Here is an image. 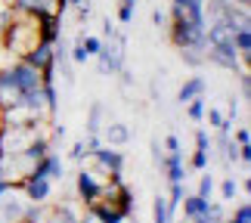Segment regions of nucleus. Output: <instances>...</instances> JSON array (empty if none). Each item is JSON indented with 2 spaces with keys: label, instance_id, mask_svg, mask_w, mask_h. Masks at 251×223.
<instances>
[{
  "label": "nucleus",
  "instance_id": "28",
  "mask_svg": "<svg viewBox=\"0 0 251 223\" xmlns=\"http://www.w3.org/2000/svg\"><path fill=\"white\" fill-rule=\"evenodd\" d=\"M165 155H183V149H180V137H177V133H168V137H165Z\"/></svg>",
  "mask_w": 251,
  "mask_h": 223
},
{
  "label": "nucleus",
  "instance_id": "29",
  "mask_svg": "<svg viewBox=\"0 0 251 223\" xmlns=\"http://www.w3.org/2000/svg\"><path fill=\"white\" fill-rule=\"evenodd\" d=\"M69 6H75V13H78V22H84V19L90 16V3H87V0H69Z\"/></svg>",
  "mask_w": 251,
  "mask_h": 223
},
{
  "label": "nucleus",
  "instance_id": "4",
  "mask_svg": "<svg viewBox=\"0 0 251 223\" xmlns=\"http://www.w3.org/2000/svg\"><path fill=\"white\" fill-rule=\"evenodd\" d=\"M6 77H9V84H13L19 93H28V90H34V87H41V72H37L34 65H28L25 59H16L13 65H9Z\"/></svg>",
  "mask_w": 251,
  "mask_h": 223
},
{
  "label": "nucleus",
  "instance_id": "14",
  "mask_svg": "<svg viewBox=\"0 0 251 223\" xmlns=\"http://www.w3.org/2000/svg\"><path fill=\"white\" fill-rule=\"evenodd\" d=\"M180 205H183V217H186V220H196L199 214H205V211H208L211 198H201L199 192H196V196H183Z\"/></svg>",
  "mask_w": 251,
  "mask_h": 223
},
{
  "label": "nucleus",
  "instance_id": "35",
  "mask_svg": "<svg viewBox=\"0 0 251 223\" xmlns=\"http://www.w3.org/2000/svg\"><path fill=\"white\" fill-rule=\"evenodd\" d=\"M152 158H155V164H161V158H165V152H161V143L152 140Z\"/></svg>",
  "mask_w": 251,
  "mask_h": 223
},
{
  "label": "nucleus",
  "instance_id": "25",
  "mask_svg": "<svg viewBox=\"0 0 251 223\" xmlns=\"http://www.w3.org/2000/svg\"><path fill=\"white\" fill-rule=\"evenodd\" d=\"M226 223H251V205H248V201H242V205L236 208V214L229 217Z\"/></svg>",
  "mask_w": 251,
  "mask_h": 223
},
{
  "label": "nucleus",
  "instance_id": "33",
  "mask_svg": "<svg viewBox=\"0 0 251 223\" xmlns=\"http://www.w3.org/2000/svg\"><path fill=\"white\" fill-rule=\"evenodd\" d=\"M9 9H13V6H0V37H3V31H6V22H9Z\"/></svg>",
  "mask_w": 251,
  "mask_h": 223
},
{
  "label": "nucleus",
  "instance_id": "30",
  "mask_svg": "<svg viewBox=\"0 0 251 223\" xmlns=\"http://www.w3.org/2000/svg\"><path fill=\"white\" fill-rule=\"evenodd\" d=\"M81 37L84 34H78V41H75V47H72V62H87V53H84V44H81Z\"/></svg>",
  "mask_w": 251,
  "mask_h": 223
},
{
  "label": "nucleus",
  "instance_id": "41",
  "mask_svg": "<svg viewBox=\"0 0 251 223\" xmlns=\"http://www.w3.org/2000/svg\"><path fill=\"white\" fill-rule=\"evenodd\" d=\"M226 3H229V0H226Z\"/></svg>",
  "mask_w": 251,
  "mask_h": 223
},
{
  "label": "nucleus",
  "instance_id": "6",
  "mask_svg": "<svg viewBox=\"0 0 251 223\" xmlns=\"http://www.w3.org/2000/svg\"><path fill=\"white\" fill-rule=\"evenodd\" d=\"M78 192H81V198H84V205L90 208L96 198L105 192V183H100L96 180V173L90 171V168H81L78 171Z\"/></svg>",
  "mask_w": 251,
  "mask_h": 223
},
{
  "label": "nucleus",
  "instance_id": "12",
  "mask_svg": "<svg viewBox=\"0 0 251 223\" xmlns=\"http://www.w3.org/2000/svg\"><path fill=\"white\" fill-rule=\"evenodd\" d=\"M102 140L109 143V146H127L130 143V130H127V124H121V121H109L105 124V130H102Z\"/></svg>",
  "mask_w": 251,
  "mask_h": 223
},
{
  "label": "nucleus",
  "instance_id": "24",
  "mask_svg": "<svg viewBox=\"0 0 251 223\" xmlns=\"http://www.w3.org/2000/svg\"><path fill=\"white\" fill-rule=\"evenodd\" d=\"M208 152H211V149H199V146H196V155H192L189 168H192V171H205V168H208Z\"/></svg>",
  "mask_w": 251,
  "mask_h": 223
},
{
  "label": "nucleus",
  "instance_id": "38",
  "mask_svg": "<svg viewBox=\"0 0 251 223\" xmlns=\"http://www.w3.org/2000/svg\"><path fill=\"white\" fill-rule=\"evenodd\" d=\"M102 31H105V37H109V34L115 31V25H112V19H102Z\"/></svg>",
  "mask_w": 251,
  "mask_h": 223
},
{
  "label": "nucleus",
  "instance_id": "13",
  "mask_svg": "<svg viewBox=\"0 0 251 223\" xmlns=\"http://www.w3.org/2000/svg\"><path fill=\"white\" fill-rule=\"evenodd\" d=\"M205 90H208L205 77H199V74H196V77H189V81L180 87V93H177V102H180V105H186L189 99H196V96H201Z\"/></svg>",
  "mask_w": 251,
  "mask_h": 223
},
{
  "label": "nucleus",
  "instance_id": "20",
  "mask_svg": "<svg viewBox=\"0 0 251 223\" xmlns=\"http://www.w3.org/2000/svg\"><path fill=\"white\" fill-rule=\"evenodd\" d=\"M183 196H186V192H183V183H171V196H165V198H168V211H171V217L177 214V208H180Z\"/></svg>",
  "mask_w": 251,
  "mask_h": 223
},
{
  "label": "nucleus",
  "instance_id": "3",
  "mask_svg": "<svg viewBox=\"0 0 251 223\" xmlns=\"http://www.w3.org/2000/svg\"><path fill=\"white\" fill-rule=\"evenodd\" d=\"M96 59H100V74H118V69L124 65V37L118 31H112L102 41Z\"/></svg>",
  "mask_w": 251,
  "mask_h": 223
},
{
  "label": "nucleus",
  "instance_id": "26",
  "mask_svg": "<svg viewBox=\"0 0 251 223\" xmlns=\"http://www.w3.org/2000/svg\"><path fill=\"white\" fill-rule=\"evenodd\" d=\"M199 196L201 198H211V192H214V177H211V173H201V180H199Z\"/></svg>",
  "mask_w": 251,
  "mask_h": 223
},
{
  "label": "nucleus",
  "instance_id": "10",
  "mask_svg": "<svg viewBox=\"0 0 251 223\" xmlns=\"http://www.w3.org/2000/svg\"><path fill=\"white\" fill-rule=\"evenodd\" d=\"M34 177H47V180H62V161H59V155L56 152H47L41 161L34 164Z\"/></svg>",
  "mask_w": 251,
  "mask_h": 223
},
{
  "label": "nucleus",
  "instance_id": "39",
  "mask_svg": "<svg viewBox=\"0 0 251 223\" xmlns=\"http://www.w3.org/2000/svg\"><path fill=\"white\" fill-rule=\"evenodd\" d=\"M133 6H137V0H121L118 9H127V13H133Z\"/></svg>",
  "mask_w": 251,
  "mask_h": 223
},
{
  "label": "nucleus",
  "instance_id": "7",
  "mask_svg": "<svg viewBox=\"0 0 251 223\" xmlns=\"http://www.w3.org/2000/svg\"><path fill=\"white\" fill-rule=\"evenodd\" d=\"M19 189L25 192L28 201H34V205H44V201L50 198V189H53V186H50V180H47V177H34V173H28V177L19 183Z\"/></svg>",
  "mask_w": 251,
  "mask_h": 223
},
{
  "label": "nucleus",
  "instance_id": "42",
  "mask_svg": "<svg viewBox=\"0 0 251 223\" xmlns=\"http://www.w3.org/2000/svg\"><path fill=\"white\" fill-rule=\"evenodd\" d=\"M183 223H186V220H183Z\"/></svg>",
  "mask_w": 251,
  "mask_h": 223
},
{
  "label": "nucleus",
  "instance_id": "22",
  "mask_svg": "<svg viewBox=\"0 0 251 223\" xmlns=\"http://www.w3.org/2000/svg\"><path fill=\"white\" fill-rule=\"evenodd\" d=\"M205 118H208V124H211V127H214V130H220V127H224V124H233V127H236V121H226L224 115H220V112L214 109V105H211V109H205Z\"/></svg>",
  "mask_w": 251,
  "mask_h": 223
},
{
  "label": "nucleus",
  "instance_id": "5",
  "mask_svg": "<svg viewBox=\"0 0 251 223\" xmlns=\"http://www.w3.org/2000/svg\"><path fill=\"white\" fill-rule=\"evenodd\" d=\"M205 62H214L220 65V69H229V72H248L245 65H242V56L236 53V47L233 44H208L205 47Z\"/></svg>",
  "mask_w": 251,
  "mask_h": 223
},
{
  "label": "nucleus",
  "instance_id": "19",
  "mask_svg": "<svg viewBox=\"0 0 251 223\" xmlns=\"http://www.w3.org/2000/svg\"><path fill=\"white\" fill-rule=\"evenodd\" d=\"M152 214H155V223H171V211H168V198L165 196H155V201H152Z\"/></svg>",
  "mask_w": 251,
  "mask_h": 223
},
{
  "label": "nucleus",
  "instance_id": "27",
  "mask_svg": "<svg viewBox=\"0 0 251 223\" xmlns=\"http://www.w3.org/2000/svg\"><path fill=\"white\" fill-rule=\"evenodd\" d=\"M236 192H239L236 180H233V177H226V180H224V186H220V196H224V201H236Z\"/></svg>",
  "mask_w": 251,
  "mask_h": 223
},
{
  "label": "nucleus",
  "instance_id": "16",
  "mask_svg": "<svg viewBox=\"0 0 251 223\" xmlns=\"http://www.w3.org/2000/svg\"><path fill=\"white\" fill-rule=\"evenodd\" d=\"M205 109H208V99H205V93L196 96V99H189L186 102V115H189V121H205Z\"/></svg>",
  "mask_w": 251,
  "mask_h": 223
},
{
  "label": "nucleus",
  "instance_id": "18",
  "mask_svg": "<svg viewBox=\"0 0 251 223\" xmlns=\"http://www.w3.org/2000/svg\"><path fill=\"white\" fill-rule=\"evenodd\" d=\"M180 56H183L186 65H192V69L205 62V50H201V47H180Z\"/></svg>",
  "mask_w": 251,
  "mask_h": 223
},
{
  "label": "nucleus",
  "instance_id": "34",
  "mask_svg": "<svg viewBox=\"0 0 251 223\" xmlns=\"http://www.w3.org/2000/svg\"><path fill=\"white\" fill-rule=\"evenodd\" d=\"M84 155H87V146H84V143H75V146H72V158H75V161H81Z\"/></svg>",
  "mask_w": 251,
  "mask_h": 223
},
{
  "label": "nucleus",
  "instance_id": "9",
  "mask_svg": "<svg viewBox=\"0 0 251 223\" xmlns=\"http://www.w3.org/2000/svg\"><path fill=\"white\" fill-rule=\"evenodd\" d=\"M22 59L28 62V65H34L37 72H44V69H50L53 65V44H47V41H41L37 47H31Z\"/></svg>",
  "mask_w": 251,
  "mask_h": 223
},
{
  "label": "nucleus",
  "instance_id": "37",
  "mask_svg": "<svg viewBox=\"0 0 251 223\" xmlns=\"http://www.w3.org/2000/svg\"><path fill=\"white\" fill-rule=\"evenodd\" d=\"M171 3H180V6H192V9H201L205 0H171Z\"/></svg>",
  "mask_w": 251,
  "mask_h": 223
},
{
  "label": "nucleus",
  "instance_id": "23",
  "mask_svg": "<svg viewBox=\"0 0 251 223\" xmlns=\"http://www.w3.org/2000/svg\"><path fill=\"white\" fill-rule=\"evenodd\" d=\"M81 44H84L87 59H90V56H96V53H100V47H102V41H100V37H93V34H84V37H81Z\"/></svg>",
  "mask_w": 251,
  "mask_h": 223
},
{
  "label": "nucleus",
  "instance_id": "8",
  "mask_svg": "<svg viewBox=\"0 0 251 223\" xmlns=\"http://www.w3.org/2000/svg\"><path fill=\"white\" fill-rule=\"evenodd\" d=\"M37 31H41V41L56 44L62 37V19L56 13H37Z\"/></svg>",
  "mask_w": 251,
  "mask_h": 223
},
{
  "label": "nucleus",
  "instance_id": "11",
  "mask_svg": "<svg viewBox=\"0 0 251 223\" xmlns=\"http://www.w3.org/2000/svg\"><path fill=\"white\" fill-rule=\"evenodd\" d=\"M158 168L168 177V183H183V180H186V164H183V155H165Z\"/></svg>",
  "mask_w": 251,
  "mask_h": 223
},
{
  "label": "nucleus",
  "instance_id": "15",
  "mask_svg": "<svg viewBox=\"0 0 251 223\" xmlns=\"http://www.w3.org/2000/svg\"><path fill=\"white\" fill-rule=\"evenodd\" d=\"M16 9H25V13H56V0H13ZM59 16V13H56ZM62 19V16H59Z\"/></svg>",
  "mask_w": 251,
  "mask_h": 223
},
{
  "label": "nucleus",
  "instance_id": "21",
  "mask_svg": "<svg viewBox=\"0 0 251 223\" xmlns=\"http://www.w3.org/2000/svg\"><path fill=\"white\" fill-rule=\"evenodd\" d=\"M192 223H224V208H220V205H208L205 214H199Z\"/></svg>",
  "mask_w": 251,
  "mask_h": 223
},
{
  "label": "nucleus",
  "instance_id": "40",
  "mask_svg": "<svg viewBox=\"0 0 251 223\" xmlns=\"http://www.w3.org/2000/svg\"><path fill=\"white\" fill-rule=\"evenodd\" d=\"M6 189H13V186H9V183H6V180H0V198H3V196H6Z\"/></svg>",
  "mask_w": 251,
  "mask_h": 223
},
{
  "label": "nucleus",
  "instance_id": "32",
  "mask_svg": "<svg viewBox=\"0 0 251 223\" xmlns=\"http://www.w3.org/2000/svg\"><path fill=\"white\" fill-rule=\"evenodd\" d=\"M196 146H199V149H211V137H208V130H199V133H196Z\"/></svg>",
  "mask_w": 251,
  "mask_h": 223
},
{
  "label": "nucleus",
  "instance_id": "2",
  "mask_svg": "<svg viewBox=\"0 0 251 223\" xmlns=\"http://www.w3.org/2000/svg\"><path fill=\"white\" fill-rule=\"evenodd\" d=\"M168 28H171V44L177 47H201L205 50L208 41H205V28L196 25V22H189V19H168Z\"/></svg>",
  "mask_w": 251,
  "mask_h": 223
},
{
  "label": "nucleus",
  "instance_id": "36",
  "mask_svg": "<svg viewBox=\"0 0 251 223\" xmlns=\"http://www.w3.org/2000/svg\"><path fill=\"white\" fill-rule=\"evenodd\" d=\"M152 22H155V25L161 28V25H168V16L161 13V9H152Z\"/></svg>",
  "mask_w": 251,
  "mask_h": 223
},
{
  "label": "nucleus",
  "instance_id": "1",
  "mask_svg": "<svg viewBox=\"0 0 251 223\" xmlns=\"http://www.w3.org/2000/svg\"><path fill=\"white\" fill-rule=\"evenodd\" d=\"M0 44H3V50H6L9 56L22 59V56L31 50V47L41 44V31H37V16L13 6V9H9V22H6V31H3V37H0Z\"/></svg>",
  "mask_w": 251,
  "mask_h": 223
},
{
  "label": "nucleus",
  "instance_id": "31",
  "mask_svg": "<svg viewBox=\"0 0 251 223\" xmlns=\"http://www.w3.org/2000/svg\"><path fill=\"white\" fill-rule=\"evenodd\" d=\"M233 143H236V146H248V143H251L248 127H239V130H236V137H233Z\"/></svg>",
  "mask_w": 251,
  "mask_h": 223
},
{
  "label": "nucleus",
  "instance_id": "17",
  "mask_svg": "<svg viewBox=\"0 0 251 223\" xmlns=\"http://www.w3.org/2000/svg\"><path fill=\"white\" fill-rule=\"evenodd\" d=\"M100 115H102V102L90 105V115H87V137H100Z\"/></svg>",
  "mask_w": 251,
  "mask_h": 223
}]
</instances>
